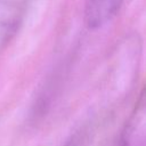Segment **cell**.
<instances>
[{
    "mask_svg": "<svg viewBox=\"0 0 146 146\" xmlns=\"http://www.w3.org/2000/svg\"><path fill=\"white\" fill-rule=\"evenodd\" d=\"M31 0H0V52L16 34Z\"/></svg>",
    "mask_w": 146,
    "mask_h": 146,
    "instance_id": "6da1fadb",
    "label": "cell"
},
{
    "mask_svg": "<svg viewBox=\"0 0 146 146\" xmlns=\"http://www.w3.org/2000/svg\"><path fill=\"white\" fill-rule=\"evenodd\" d=\"M125 0H84L83 21L86 26L96 31L107 25L120 11Z\"/></svg>",
    "mask_w": 146,
    "mask_h": 146,
    "instance_id": "7a4b0ae2",
    "label": "cell"
},
{
    "mask_svg": "<svg viewBox=\"0 0 146 146\" xmlns=\"http://www.w3.org/2000/svg\"><path fill=\"white\" fill-rule=\"evenodd\" d=\"M67 146H81V145H80V143H78V140H73V141H71Z\"/></svg>",
    "mask_w": 146,
    "mask_h": 146,
    "instance_id": "3957f363",
    "label": "cell"
}]
</instances>
